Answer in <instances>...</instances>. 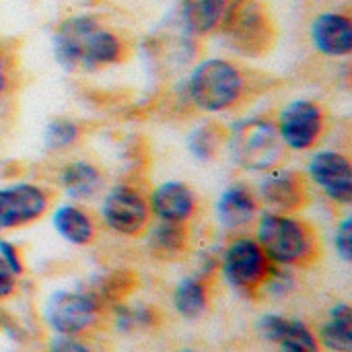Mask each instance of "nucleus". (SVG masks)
Here are the masks:
<instances>
[{
	"mask_svg": "<svg viewBox=\"0 0 352 352\" xmlns=\"http://www.w3.org/2000/svg\"><path fill=\"white\" fill-rule=\"evenodd\" d=\"M60 184L72 200H89L101 190L103 175L89 161H72L62 169Z\"/></svg>",
	"mask_w": 352,
	"mask_h": 352,
	"instance_id": "nucleus-18",
	"label": "nucleus"
},
{
	"mask_svg": "<svg viewBox=\"0 0 352 352\" xmlns=\"http://www.w3.org/2000/svg\"><path fill=\"white\" fill-rule=\"evenodd\" d=\"M287 326H289V320H287V318L270 314V316H264V318L260 320L258 330H260V334H262L266 340H270V342H274V344H276V342L283 338V334H285Z\"/></svg>",
	"mask_w": 352,
	"mask_h": 352,
	"instance_id": "nucleus-25",
	"label": "nucleus"
},
{
	"mask_svg": "<svg viewBox=\"0 0 352 352\" xmlns=\"http://www.w3.org/2000/svg\"><path fill=\"white\" fill-rule=\"evenodd\" d=\"M0 326H2V320H0Z\"/></svg>",
	"mask_w": 352,
	"mask_h": 352,
	"instance_id": "nucleus-32",
	"label": "nucleus"
},
{
	"mask_svg": "<svg viewBox=\"0 0 352 352\" xmlns=\"http://www.w3.org/2000/svg\"><path fill=\"white\" fill-rule=\"evenodd\" d=\"M276 130L285 146L293 151H309L326 130V111L320 103L297 99L285 105L276 120Z\"/></svg>",
	"mask_w": 352,
	"mask_h": 352,
	"instance_id": "nucleus-8",
	"label": "nucleus"
},
{
	"mask_svg": "<svg viewBox=\"0 0 352 352\" xmlns=\"http://www.w3.org/2000/svg\"><path fill=\"white\" fill-rule=\"evenodd\" d=\"M245 93V72L225 58L202 60L188 78V95L192 103L206 113H221L235 107Z\"/></svg>",
	"mask_w": 352,
	"mask_h": 352,
	"instance_id": "nucleus-3",
	"label": "nucleus"
},
{
	"mask_svg": "<svg viewBox=\"0 0 352 352\" xmlns=\"http://www.w3.org/2000/svg\"><path fill=\"white\" fill-rule=\"evenodd\" d=\"M256 241L272 264L311 266L320 258V239L314 227L285 212H266L258 221Z\"/></svg>",
	"mask_w": 352,
	"mask_h": 352,
	"instance_id": "nucleus-2",
	"label": "nucleus"
},
{
	"mask_svg": "<svg viewBox=\"0 0 352 352\" xmlns=\"http://www.w3.org/2000/svg\"><path fill=\"white\" fill-rule=\"evenodd\" d=\"M151 208L148 200L130 186L111 188L101 204L103 223L118 235L138 237L151 225Z\"/></svg>",
	"mask_w": 352,
	"mask_h": 352,
	"instance_id": "nucleus-9",
	"label": "nucleus"
},
{
	"mask_svg": "<svg viewBox=\"0 0 352 352\" xmlns=\"http://www.w3.org/2000/svg\"><path fill=\"white\" fill-rule=\"evenodd\" d=\"M311 182L338 204L349 206L352 202V165L338 151H320L307 165Z\"/></svg>",
	"mask_w": 352,
	"mask_h": 352,
	"instance_id": "nucleus-11",
	"label": "nucleus"
},
{
	"mask_svg": "<svg viewBox=\"0 0 352 352\" xmlns=\"http://www.w3.org/2000/svg\"><path fill=\"white\" fill-rule=\"evenodd\" d=\"M276 344L280 352H320L316 334L299 320H289V326Z\"/></svg>",
	"mask_w": 352,
	"mask_h": 352,
	"instance_id": "nucleus-22",
	"label": "nucleus"
},
{
	"mask_svg": "<svg viewBox=\"0 0 352 352\" xmlns=\"http://www.w3.org/2000/svg\"><path fill=\"white\" fill-rule=\"evenodd\" d=\"M54 56L66 70L97 72L120 64L126 56L124 37L93 14H72L54 31Z\"/></svg>",
	"mask_w": 352,
	"mask_h": 352,
	"instance_id": "nucleus-1",
	"label": "nucleus"
},
{
	"mask_svg": "<svg viewBox=\"0 0 352 352\" xmlns=\"http://www.w3.org/2000/svg\"><path fill=\"white\" fill-rule=\"evenodd\" d=\"M229 0H182L179 12L186 29L194 35H208L219 29Z\"/></svg>",
	"mask_w": 352,
	"mask_h": 352,
	"instance_id": "nucleus-17",
	"label": "nucleus"
},
{
	"mask_svg": "<svg viewBox=\"0 0 352 352\" xmlns=\"http://www.w3.org/2000/svg\"><path fill=\"white\" fill-rule=\"evenodd\" d=\"M229 47L248 58H260L274 43V23L262 0H229L219 25Z\"/></svg>",
	"mask_w": 352,
	"mask_h": 352,
	"instance_id": "nucleus-4",
	"label": "nucleus"
},
{
	"mask_svg": "<svg viewBox=\"0 0 352 352\" xmlns=\"http://www.w3.org/2000/svg\"><path fill=\"white\" fill-rule=\"evenodd\" d=\"M307 182L295 169H272L260 184V198L274 208V212H293L307 202Z\"/></svg>",
	"mask_w": 352,
	"mask_h": 352,
	"instance_id": "nucleus-12",
	"label": "nucleus"
},
{
	"mask_svg": "<svg viewBox=\"0 0 352 352\" xmlns=\"http://www.w3.org/2000/svg\"><path fill=\"white\" fill-rule=\"evenodd\" d=\"M50 208V194L35 184L0 188V231H12L39 221Z\"/></svg>",
	"mask_w": 352,
	"mask_h": 352,
	"instance_id": "nucleus-10",
	"label": "nucleus"
},
{
	"mask_svg": "<svg viewBox=\"0 0 352 352\" xmlns=\"http://www.w3.org/2000/svg\"><path fill=\"white\" fill-rule=\"evenodd\" d=\"M219 146H221V130L212 124H204L188 136V148L200 161L212 159Z\"/></svg>",
	"mask_w": 352,
	"mask_h": 352,
	"instance_id": "nucleus-23",
	"label": "nucleus"
},
{
	"mask_svg": "<svg viewBox=\"0 0 352 352\" xmlns=\"http://www.w3.org/2000/svg\"><path fill=\"white\" fill-rule=\"evenodd\" d=\"M320 342L332 352H352V309L346 303H338L330 309L328 322L322 326Z\"/></svg>",
	"mask_w": 352,
	"mask_h": 352,
	"instance_id": "nucleus-20",
	"label": "nucleus"
},
{
	"mask_svg": "<svg viewBox=\"0 0 352 352\" xmlns=\"http://www.w3.org/2000/svg\"><path fill=\"white\" fill-rule=\"evenodd\" d=\"M54 229L58 231L60 237H64L72 245H89L93 243L97 229L95 221L87 210H82L76 204H62L56 208L52 217Z\"/></svg>",
	"mask_w": 352,
	"mask_h": 352,
	"instance_id": "nucleus-16",
	"label": "nucleus"
},
{
	"mask_svg": "<svg viewBox=\"0 0 352 352\" xmlns=\"http://www.w3.org/2000/svg\"><path fill=\"white\" fill-rule=\"evenodd\" d=\"M80 136V128L76 122L72 120H54L47 124L45 128V144L52 151H60V148H68L70 144H74Z\"/></svg>",
	"mask_w": 352,
	"mask_h": 352,
	"instance_id": "nucleus-24",
	"label": "nucleus"
},
{
	"mask_svg": "<svg viewBox=\"0 0 352 352\" xmlns=\"http://www.w3.org/2000/svg\"><path fill=\"white\" fill-rule=\"evenodd\" d=\"M190 245V235L184 223L159 221L148 235V248L153 256L161 260H179L186 256Z\"/></svg>",
	"mask_w": 352,
	"mask_h": 352,
	"instance_id": "nucleus-19",
	"label": "nucleus"
},
{
	"mask_svg": "<svg viewBox=\"0 0 352 352\" xmlns=\"http://www.w3.org/2000/svg\"><path fill=\"white\" fill-rule=\"evenodd\" d=\"M0 258L6 262V266L10 268V272H12L14 276H21V274H23L25 266H23L21 254H19V250H16L10 241H6V239H0Z\"/></svg>",
	"mask_w": 352,
	"mask_h": 352,
	"instance_id": "nucleus-27",
	"label": "nucleus"
},
{
	"mask_svg": "<svg viewBox=\"0 0 352 352\" xmlns=\"http://www.w3.org/2000/svg\"><path fill=\"white\" fill-rule=\"evenodd\" d=\"M184 352H194V351H184Z\"/></svg>",
	"mask_w": 352,
	"mask_h": 352,
	"instance_id": "nucleus-31",
	"label": "nucleus"
},
{
	"mask_svg": "<svg viewBox=\"0 0 352 352\" xmlns=\"http://www.w3.org/2000/svg\"><path fill=\"white\" fill-rule=\"evenodd\" d=\"M101 318V301L85 291H60L45 309L50 328L60 336H80L93 330Z\"/></svg>",
	"mask_w": 352,
	"mask_h": 352,
	"instance_id": "nucleus-7",
	"label": "nucleus"
},
{
	"mask_svg": "<svg viewBox=\"0 0 352 352\" xmlns=\"http://www.w3.org/2000/svg\"><path fill=\"white\" fill-rule=\"evenodd\" d=\"M196 194L184 182H165L148 198L151 214L167 223H188L196 214Z\"/></svg>",
	"mask_w": 352,
	"mask_h": 352,
	"instance_id": "nucleus-14",
	"label": "nucleus"
},
{
	"mask_svg": "<svg viewBox=\"0 0 352 352\" xmlns=\"http://www.w3.org/2000/svg\"><path fill=\"white\" fill-rule=\"evenodd\" d=\"M14 291H16V276L10 272L6 262L0 258V301L12 297Z\"/></svg>",
	"mask_w": 352,
	"mask_h": 352,
	"instance_id": "nucleus-29",
	"label": "nucleus"
},
{
	"mask_svg": "<svg viewBox=\"0 0 352 352\" xmlns=\"http://www.w3.org/2000/svg\"><path fill=\"white\" fill-rule=\"evenodd\" d=\"M8 62H6V58H4V54L0 52V97L6 93V89H8Z\"/></svg>",
	"mask_w": 352,
	"mask_h": 352,
	"instance_id": "nucleus-30",
	"label": "nucleus"
},
{
	"mask_svg": "<svg viewBox=\"0 0 352 352\" xmlns=\"http://www.w3.org/2000/svg\"><path fill=\"white\" fill-rule=\"evenodd\" d=\"M177 314L186 320H196L208 307V291L200 278H186L177 285L173 295Z\"/></svg>",
	"mask_w": 352,
	"mask_h": 352,
	"instance_id": "nucleus-21",
	"label": "nucleus"
},
{
	"mask_svg": "<svg viewBox=\"0 0 352 352\" xmlns=\"http://www.w3.org/2000/svg\"><path fill=\"white\" fill-rule=\"evenodd\" d=\"M258 214L256 194L241 184L229 186L217 202V219L225 229H243L254 223Z\"/></svg>",
	"mask_w": 352,
	"mask_h": 352,
	"instance_id": "nucleus-15",
	"label": "nucleus"
},
{
	"mask_svg": "<svg viewBox=\"0 0 352 352\" xmlns=\"http://www.w3.org/2000/svg\"><path fill=\"white\" fill-rule=\"evenodd\" d=\"M272 272V262L266 258L256 239L237 237L227 245L223 256V274L235 291L256 293L266 287Z\"/></svg>",
	"mask_w": 352,
	"mask_h": 352,
	"instance_id": "nucleus-6",
	"label": "nucleus"
},
{
	"mask_svg": "<svg viewBox=\"0 0 352 352\" xmlns=\"http://www.w3.org/2000/svg\"><path fill=\"white\" fill-rule=\"evenodd\" d=\"M47 352H93L87 344L76 340L74 336H60L50 342Z\"/></svg>",
	"mask_w": 352,
	"mask_h": 352,
	"instance_id": "nucleus-28",
	"label": "nucleus"
},
{
	"mask_svg": "<svg viewBox=\"0 0 352 352\" xmlns=\"http://www.w3.org/2000/svg\"><path fill=\"white\" fill-rule=\"evenodd\" d=\"M309 39L326 58H346L352 52V19L344 12H320L309 27Z\"/></svg>",
	"mask_w": 352,
	"mask_h": 352,
	"instance_id": "nucleus-13",
	"label": "nucleus"
},
{
	"mask_svg": "<svg viewBox=\"0 0 352 352\" xmlns=\"http://www.w3.org/2000/svg\"><path fill=\"white\" fill-rule=\"evenodd\" d=\"M233 161L248 171H272L285 159V144L276 124L266 118L237 122L227 136Z\"/></svg>",
	"mask_w": 352,
	"mask_h": 352,
	"instance_id": "nucleus-5",
	"label": "nucleus"
},
{
	"mask_svg": "<svg viewBox=\"0 0 352 352\" xmlns=\"http://www.w3.org/2000/svg\"><path fill=\"white\" fill-rule=\"evenodd\" d=\"M334 245L338 256L344 262L352 260V219H344L340 223V227L336 229V237H334Z\"/></svg>",
	"mask_w": 352,
	"mask_h": 352,
	"instance_id": "nucleus-26",
	"label": "nucleus"
}]
</instances>
